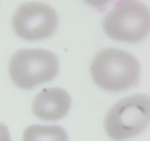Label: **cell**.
I'll use <instances>...</instances> for the list:
<instances>
[{"label":"cell","instance_id":"obj_8","mask_svg":"<svg viewBox=\"0 0 150 141\" xmlns=\"http://www.w3.org/2000/svg\"><path fill=\"white\" fill-rule=\"evenodd\" d=\"M0 141H11L8 128L2 123H0Z\"/></svg>","mask_w":150,"mask_h":141},{"label":"cell","instance_id":"obj_3","mask_svg":"<svg viewBox=\"0 0 150 141\" xmlns=\"http://www.w3.org/2000/svg\"><path fill=\"white\" fill-rule=\"evenodd\" d=\"M59 71L56 55L43 49L17 50L9 62V75L21 89H30L51 81Z\"/></svg>","mask_w":150,"mask_h":141},{"label":"cell","instance_id":"obj_1","mask_svg":"<svg viewBox=\"0 0 150 141\" xmlns=\"http://www.w3.org/2000/svg\"><path fill=\"white\" fill-rule=\"evenodd\" d=\"M92 79L99 88L117 93L138 83L140 63L135 56L117 48H105L95 55L91 63Z\"/></svg>","mask_w":150,"mask_h":141},{"label":"cell","instance_id":"obj_5","mask_svg":"<svg viewBox=\"0 0 150 141\" xmlns=\"http://www.w3.org/2000/svg\"><path fill=\"white\" fill-rule=\"evenodd\" d=\"M57 24L56 11L43 2L22 3L12 18V26L16 35L27 41H38L51 36Z\"/></svg>","mask_w":150,"mask_h":141},{"label":"cell","instance_id":"obj_7","mask_svg":"<svg viewBox=\"0 0 150 141\" xmlns=\"http://www.w3.org/2000/svg\"><path fill=\"white\" fill-rule=\"evenodd\" d=\"M23 141H68V135L58 125H32L23 132Z\"/></svg>","mask_w":150,"mask_h":141},{"label":"cell","instance_id":"obj_6","mask_svg":"<svg viewBox=\"0 0 150 141\" xmlns=\"http://www.w3.org/2000/svg\"><path fill=\"white\" fill-rule=\"evenodd\" d=\"M70 106L71 99L67 92L61 88H49L35 96L32 112L38 119L56 121L67 115Z\"/></svg>","mask_w":150,"mask_h":141},{"label":"cell","instance_id":"obj_4","mask_svg":"<svg viewBox=\"0 0 150 141\" xmlns=\"http://www.w3.org/2000/svg\"><path fill=\"white\" fill-rule=\"evenodd\" d=\"M149 27V9L138 1L120 2L105 15L103 22V30L109 37L125 42L145 39Z\"/></svg>","mask_w":150,"mask_h":141},{"label":"cell","instance_id":"obj_2","mask_svg":"<svg viewBox=\"0 0 150 141\" xmlns=\"http://www.w3.org/2000/svg\"><path fill=\"white\" fill-rule=\"evenodd\" d=\"M149 122V97L134 94L122 99L105 115L104 127L113 141H124L142 133Z\"/></svg>","mask_w":150,"mask_h":141}]
</instances>
